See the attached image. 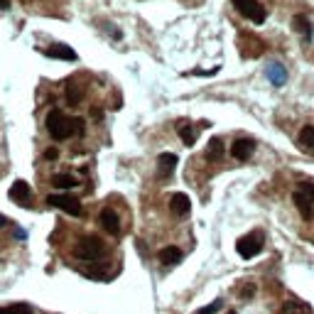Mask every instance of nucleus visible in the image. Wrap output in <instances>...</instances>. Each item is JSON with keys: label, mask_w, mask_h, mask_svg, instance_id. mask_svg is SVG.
Returning <instances> with one entry per match:
<instances>
[{"label": "nucleus", "mask_w": 314, "mask_h": 314, "mask_svg": "<svg viewBox=\"0 0 314 314\" xmlns=\"http://www.w3.org/2000/svg\"><path fill=\"white\" fill-rule=\"evenodd\" d=\"M229 314H236V312H229Z\"/></svg>", "instance_id": "nucleus-28"}, {"label": "nucleus", "mask_w": 314, "mask_h": 314, "mask_svg": "<svg viewBox=\"0 0 314 314\" xmlns=\"http://www.w3.org/2000/svg\"><path fill=\"white\" fill-rule=\"evenodd\" d=\"M0 314H32V307L25 304V302H17V304H10V307H0Z\"/></svg>", "instance_id": "nucleus-21"}, {"label": "nucleus", "mask_w": 314, "mask_h": 314, "mask_svg": "<svg viewBox=\"0 0 314 314\" xmlns=\"http://www.w3.org/2000/svg\"><path fill=\"white\" fill-rule=\"evenodd\" d=\"M292 199H295V206L302 211V216H304V219H309V216H312V206H314V184H309V182H302L300 187L295 189Z\"/></svg>", "instance_id": "nucleus-4"}, {"label": "nucleus", "mask_w": 314, "mask_h": 314, "mask_svg": "<svg viewBox=\"0 0 314 314\" xmlns=\"http://www.w3.org/2000/svg\"><path fill=\"white\" fill-rule=\"evenodd\" d=\"M56 157H59V150H56V148H47V150H44V160H56Z\"/></svg>", "instance_id": "nucleus-25"}, {"label": "nucleus", "mask_w": 314, "mask_h": 314, "mask_svg": "<svg viewBox=\"0 0 314 314\" xmlns=\"http://www.w3.org/2000/svg\"><path fill=\"white\" fill-rule=\"evenodd\" d=\"M67 101H69V106H79V101H81V91L74 83L67 86Z\"/></svg>", "instance_id": "nucleus-22"}, {"label": "nucleus", "mask_w": 314, "mask_h": 314, "mask_svg": "<svg viewBox=\"0 0 314 314\" xmlns=\"http://www.w3.org/2000/svg\"><path fill=\"white\" fill-rule=\"evenodd\" d=\"M5 223H8V221H5V219H3V216H0V226H5Z\"/></svg>", "instance_id": "nucleus-27"}, {"label": "nucleus", "mask_w": 314, "mask_h": 314, "mask_svg": "<svg viewBox=\"0 0 314 314\" xmlns=\"http://www.w3.org/2000/svg\"><path fill=\"white\" fill-rule=\"evenodd\" d=\"M263 243H265V236L260 231H253V233H246L243 238H238V243H236V250H238V255L241 258H255L260 250H263Z\"/></svg>", "instance_id": "nucleus-3"}, {"label": "nucleus", "mask_w": 314, "mask_h": 314, "mask_svg": "<svg viewBox=\"0 0 314 314\" xmlns=\"http://www.w3.org/2000/svg\"><path fill=\"white\" fill-rule=\"evenodd\" d=\"M179 260H182V250L177 246H167L160 250V263L162 265H177Z\"/></svg>", "instance_id": "nucleus-14"}, {"label": "nucleus", "mask_w": 314, "mask_h": 314, "mask_svg": "<svg viewBox=\"0 0 314 314\" xmlns=\"http://www.w3.org/2000/svg\"><path fill=\"white\" fill-rule=\"evenodd\" d=\"M47 130L54 140H67L71 135H83L81 118H67L62 110H49L47 113Z\"/></svg>", "instance_id": "nucleus-1"}, {"label": "nucleus", "mask_w": 314, "mask_h": 314, "mask_svg": "<svg viewBox=\"0 0 314 314\" xmlns=\"http://www.w3.org/2000/svg\"><path fill=\"white\" fill-rule=\"evenodd\" d=\"M10 8V0H0V10H8Z\"/></svg>", "instance_id": "nucleus-26"}, {"label": "nucleus", "mask_w": 314, "mask_h": 314, "mask_svg": "<svg viewBox=\"0 0 314 314\" xmlns=\"http://www.w3.org/2000/svg\"><path fill=\"white\" fill-rule=\"evenodd\" d=\"M177 155H175V152H162V155H160V157H157V167H160V177H169V175H172V172H175V169H177Z\"/></svg>", "instance_id": "nucleus-12"}, {"label": "nucleus", "mask_w": 314, "mask_h": 314, "mask_svg": "<svg viewBox=\"0 0 314 314\" xmlns=\"http://www.w3.org/2000/svg\"><path fill=\"white\" fill-rule=\"evenodd\" d=\"M253 150H255V142L250 137H238V140H233V145H231V155L236 160H241V162L248 160L253 155Z\"/></svg>", "instance_id": "nucleus-8"}, {"label": "nucleus", "mask_w": 314, "mask_h": 314, "mask_svg": "<svg viewBox=\"0 0 314 314\" xmlns=\"http://www.w3.org/2000/svg\"><path fill=\"white\" fill-rule=\"evenodd\" d=\"M52 184H54L56 189H71V187L79 184V179L71 177V175H54V177H52Z\"/></svg>", "instance_id": "nucleus-19"}, {"label": "nucleus", "mask_w": 314, "mask_h": 314, "mask_svg": "<svg viewBox=\"0 0 314 314\" xmlns=\"http://www.w3.org/2000/svg\"><path fill=\"white\" fill-rule=\"evenodd\" d=\"M169 211L175 214V216H187L191 211V202L189 196L184 194V191H177L172 199H169Z\"/></svg>", "instance_id": "nucleus-9"}, {"label": "nucleus", "mask_w": 314, "mask_h": 314, "mask_svg": "<svg viewBox=\"0 0 314 314\" xmlns=\"http://www.w3.org/2000/svg\"><path fill=\"white\" fill-rule=\"evenodd\" d=\"M47 56L62 59V62H76V52L71 47H67V44H49L47 47Z\"/></svg>", "instance_id": "nucleus-13"}, {"label": "nucleus", "mask_w": 314, "mask_h": 314, "mask_svg": "<svg viewBox=\"0 0 314 314\" xmlns=\"http://www.w3.org/2000/svg\"><path fill=\"white\" fill-rule=\"evenodd\" d=\"M74 255L79 260H86V263H94V260H101L106 255V243L96 236H83L81 241H76L74 246Z\"/></svg>", "instance_id": "nucleus-2"}, {"label": "nucleus", "mask_w": 314, "mask_h": 314, "mask_svg": "<svg viewBox=\"0 0 314 314\" xmlns=\"http://www.w3.org/2000/svg\"><path fill=\"white\" fill-rule=\"evenodd\" d=\"M265 74H268V81L275 83V86H282L287 83V69L280 64V62H270L265 67Z\"/></svg>", "instance_id": "nucleus-11"}, {"label": "nucleus", "mask_w": 314, "mask_h": 314, "mask_svg": "<svg viewBox=\"0 0 314 314\" xmlns=\"http://www.w3.org/2000/svg\"><path fill=\"white\" fill-rule=\"evenodd\" d=\"M47 204L67 211L69 216H81L83 214L81 202H79L76 196H69V194H49V196H47Z\"/></svg>", "instance_id": "nucleus-5"}, {"label": "nucleus", "mask_w": 314, "mask_h": 314, "mask_svg": "<svg viewBox=\"0 0 314 314\" xmlns=\"http://www.w3.org/2000/svg\"><path fill=\"white\" fill-rule=\"evenodd\" d=\"M233 5H236V10L243 15V17L253 20L255 25H263V22H265V17H268L265 8L260 5L258 0H233Z\"/></svg>", "instance_id": "nucleus-6"}, {"label": "nucleus", "mask_w": 314, "mask_h": 314, "mask_svg": "<svg viewBox=\"0 0 314 314\" xmlns=\"http://www.w3.org/2000/svg\"><path fill=\"white\" fill-rule=\"evenodd\" d=\"M253 292H255V285H253V282H246L243 290H241V297H250Z\"/></svg>", "instance_id": "nucleus-24"}, {"label": "nucleus", "mask_w": 314, "mask_h": 314, "mask_svg": "<svg viewBox=\"0 0 314 314\" xmlns=\"http://www.w3.org/2000/svg\"><path fill=\"white\" fill-rule=\"evenodd\" d=\"M297 142H300L302 148H309L312 150L314 148V128L312 125H304L300 130V135H297Z\"/></svg>", "instance_id": "nucleus-20"}, {"label": "nucleus", "mask_w": 314, "mask_h": 314, "mask_svg": "<svg viewBox=\"0 0 314 314\" xmlns=\"http://www.w3.org/2000/svg\"><path fill=\"white\" fill-rule=\"evenodd\" d=\"M292 25H295V30H300L302 35H304V42L312 40V22H309L304 15H295V22H292Z\"/></svg>", "instance_id": "nucleus-18"}, {"label": "nucleus", "mask_w": 314, "mask_h": 314, "mask_svg": "<svg viewBox=\"0 0 314 314\" xmlns=\"http://www.w3.org/2000/svg\"><path fill=\"white\" fill-rule=\"evenodd\" d=\"M280 314H309V307L304 302H297V300H290L282 304Z\"/></svg>", "instance_id": "nucleus-16"}, {"label": "nucleus", "mask_w": 314, "mask_h": 314, "mask_svg": "<svg viewBox=\"0 0 314 314\" xmlns=\"http://www.w3.org/2000/svg\"><path fill=\"white\" fill-rule=\"evenodd\" d=\"M101 226H103V231H108L110 236H118V233H121L118 214H116L113 209H103V211H101Z\"/></svg>", "instance_id": "nucleus-10"}, {"label": "nucleus", "mask_w": 314, "mask_h": 314, "mask_svg": "<svg viewBox=\"0 0 314 314\" xmlns=\"http://www.w3.org/2000/svg\"><path fill=\"white\" fill-rule=\"evenodd\" d=\"M179 137H182V142H184L187 148H191V145L196 142V133H194V128H191L187 121L179 123Z\"/></svg>", "instance_id": "nucleus-17"}, {"label": "nucleus", "mask_w": 314, "mask_h": 314, "mask_svg": "<svg viewBox=\"0 0 314 314\" xmlns=\"http://www.w3.org/2000/svg\"><path fill=\"white\" fill-rule=\"evenodd\" d=\"M10 199L20 206H32V189H30L27 182L17 179L13 187H10Z\"/></svg>", "instance_id": "nucleus-7"}, {"label": "nucleus", "mask_w": 314, "mask_h": 314, "mask_svg": "<svg viewBox=\"0 0 314 314\" xmlns=\"http://www.w3.org/2000/svg\"><path fill=\"white\" fill-rule=\"evenodd\" d=\"M221 304H223V302L221 300H216V302H211V304H206L204 309H199V312H194V314H216L221 309Z\"/></svg>", "instance_id": "nucleus-23"}, {"label": "nucleus", "mask_w": 314, "mask_h": 314, "mask_svg": "<svg viewBox=\"0 0 314 314\" xmlns=\"http://www.w3.org/2000/svg\"><path fill=\"white\" fill-rule=\"evenodd\" d=\"M221 157H223V142H221L219 137H211L209 140V148H206V160L219 162Z\"/></svg>", "instance_id": "nucleus-15"}]
</instances>
